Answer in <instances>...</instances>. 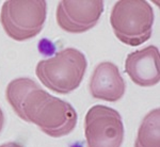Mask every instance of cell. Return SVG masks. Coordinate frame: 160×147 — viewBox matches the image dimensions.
<instances>
[{
	"mask_svg": "<svg viewBox=\"0 0 160 147\" xmlns=\"http://www.w3.org/2000/svg\"><path fill=\"white\" fill-rule=\"evenodd\" d=\"M15 113L51 138L69 135L77 124V112L73 105L50 95L38 84L28 92Z\"/></svg>",
	"mask_w": 160,
	"mask_h": 147,
	"instance_id": "cell-1",
	"label": "cell"
},
{
	"mask_svg": "<svg viewBox=\"0 0 160 147\" xmlns=\"http://www.w3.org/2000/svg\"><path fill=\"white\" fill-rule=\"evenodd\" d=\"M87 67L86 56L78 49L68 47L57 52L52 58L41 60L35 74L47 89L66 95L79 87Z\"/></svg>",
	"mask_w": 160,
	"mask_h": 147,
	"instance_id": "cell-2",
	"label": "cell"
},
{
	"mask_svg": "<svg viewBox=\"0 0 160 147\" xmlns=\"http://www.w3.org/2000/svg\"><path fill=\"white\" fill-rule=\"evenodd\" d=\"M155 15L145 0H120L110 14L115 37L128 46H139L152 37Z\"/></svg>",
	"mask_w": 160,
	"mask_h": 147,
	"instance_id": "cell-3",
	"label": "cell"
},
{
	"mask_svg": "<svg viewBox=\"0 0 160 147\" xmlns=\"http://www.w3.org/2000/svg\"><path fill=\"white\" fill-rule=\"evenodd\" d=\"M47 15L44 0H9L2 4L0 22L8 37L24 42L42 31Z\"/></svg>",
	"mask_w": 160,
	"mask_h": 147,
	"instance_id": "cell-4",
	"label": "cell"
},
{
	"mask_svg": "<svg viewBox=\"0 0 160 147\" xmlns=\"http://www.w3.org/2000/svg\"><path fill=\"white\" fill-rule=\"evenodd\" d=\"M84 135L88 147H121L124 140L122 116L107 105H94L86 114Z\"/></svg>",
	"mask_w": 160,
	"mask_h": 147,
	"instance_id": "cell-5",
	"label": "cell"
},
{
	"mask_svg": "<svg viewBox=\"0 0 160 147\" xmlns=\"http://www.w3.org/2000/svg\"><path fill=\"white\" fill-rule=\"evenodd\" d=\"M104 12L102 0H63L57 6V24L68 33H83L97 25Z\"/></svg>",
	"mask_w": 160,
	"mask_h": 147,
	"instance_id": "cell-6",
	"label": "cell"
},
{
	"mask_svg": "<svg viewBox=\"0 0 160 147\" xmlns=\"http://www.w3.org/2000/svg\"><path fill=\"white\" fill-rule=\"evenodd\" d=\"M125 73L131 81L142 87L156 86L160 80V55L158 47L149 45L130 52L125 60Z\"/></svg>",
	"mask_w": 160,
	"mask_h": 147,
	"instance_id": "cell-7",
	"label": "cell"
},
{
	"mask_svg": "<svg viewBox=\"0 0 160 147\" xmlns=\"http://www.w3.org/2000/svg\"><path fill=\"white\" fill-rule=\"evenodd\" d=\"M92 97L115 102L125 94L126 84L118 67L112 62H102L95 67L89 82Z\"/></svg>",
	"mask_w": 160,
	"mask_h": 147,
	"instance_id": "cell-8",
	"label": "cell"
},
{
	"mask_svg": "<svg viewBox=\"0 0 160 147\" xmlns=\"http://www.w3.org/2000/svg\"><path fill=\"white\" fill-rule=\"evenodd\" d=\"M160 110L149 111L138 130L135 147H160Z\"/></svg>",
	"mask_w": 160,
	"mask_h": 147,
	"instance_id": "cell-9",
	"label": "cell"
},
{
	"mask_svg": "<svg viewBox=\"0 0 160 147\" xmlns=\"http://www.w3.org/2000/svg\"><path fill=\"white\" fill-rule=\"evenodd\" d=\"M0 147H24V146L20 145L19 143H16V142H9V143H4L2 145H0Z\"/></svg>",
	"mask_w": 160,
	"mask_h": 147,
	"instance_id": "cell-10",
	"label": "cell"
},
{
	"mask_svg": "<svg viewBox=\"0 0 160 147\" xmlns=\"http://www.w3.org/2000/svg\"><path fill=\"white\" fill-rule=\"evenodd\" d=\"M3 125H4V114L2 112L1 108H0V132H1L2 128H3Z\"/></svg>",
	"mask_w": 160,
	"mask_h": 147,
	"instance_id": "cell-11",
	"label": "cell"
}]
</instances>
